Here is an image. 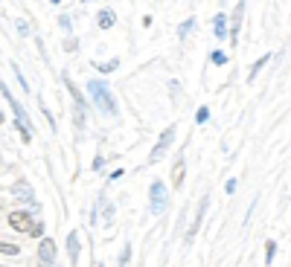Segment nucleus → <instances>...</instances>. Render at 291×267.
Instances as JSON below:
<instances>
[{
    "instance_id": "nucleus-1",
    "label": "nucleus",
    "mask_w": 291,
    "mask_h": 267,
    "mask_svg": "<svg viewBox=\"0 0 291 267\" xmlns=\"http://www.w3.org/2000/svg\"><path fill=\"white\" fill-rule=\"evenodd\" d=\"M0 93L6 96L12 114H15V125H18V131H21V139L29 145V142H32V119H29V114H26V111H23V104L12 96V90H9V84H6V81H0Z\"/></svg>"
},
{
    "instance_id": "nucleus-2",
    "label": "nucleus",
    "mask_w": 291,
    "mask_h": 267,
    "mask_svg": "<svg viewBox=\"0 0 291 267\" xmlns=\"http://www.w3.org/2000/svg\"><path fill=\"white\" fill-rule=\"evenodd\" d=\"M88 93H91L93 104H96V111H99L102 116H116L114 93H111V87H108L102 79H91V81H88Z\"/></svg>"
},
{
    "instance_id": "nucleus-3",
    "label": "nucleus",
    "mask_w": 291,
    "mask_h": 267,
    "mask_svg": "<svg viewBox=\"0 0 291 267\" xmlns=\"http://www.w3.org/2000/svg\"><path fill=\"white\" fill-rule=\"evenodd\" d=\"M166 203H169L166 183H163V180H154L151 189H149V209H151V215H163V212H166Z\"/></svg>"
},
{
    "instance_id": "nucleus-4",
    "label": "nucleus",
    "mask_w": 291,
    "mask_h": 267,
    "mask_svg": "<svg viewBox=\"0 0 291 267\" xmlns=\"http://www.w3.org/2000/svg\"><path fill=\"white\" fill-rule=\"evenodd\" d=\"M175 134H178V128L169 125V128L160 134V137H157V142H154V148H151V154H149V163H157V160H163V157H166L169 145L175 142Z\"/></svg>"
},
{
    "instance_id": "nucleus-5",
    "label": "nucleus",
    "mask_w": 291,
    "mask_h": 267,
    "mask_svg": "<svg viewBox=\"0 0 291 267\" xmlns=\"http://www.w3.org/2000/svg\"><path fill=\"white\" fill-rule=\"evenodd\" d=\"M32 212L29 209H15V212H9V227L15 232H23V235H29V230H32Z\"/></svg>"
},
{
    "instance_id": "nucleus-6",
    "label": "nucleus",
    "mask_w": 291,
    "mask_h": 267,
    "mask_svg": "<svg viewBox=\"0 0 291 267\" xmlns=\"http://www.w3.org/2000/svg\"><path fill=\"white\" fill-rule=\"evenodd\" d=\"M242 18H244V0L236 3V9H233L230 21H227V38H230V44L239 41V29H242Z\"/></svg>"
},
{
    "instance_id": "nucleus-7",
    "label": "nucleus",
    "mask_w": 291,
    "mask_h": 267,
    "mask_svg": "<svg viewBox=\"0 0 291 267\" xmlns=\"http://www.w3.org/2000/svg\"><path fill=\"white\" fill-rule=\"evenodd\" d=\"M35 255H38V264L41 267H53V261H56V241L53 238H41Z\"/></svg>"
},
{
    "instance_id": "nucleus-8",
    "label": "nucleus",
    "mask_w": 291,
    "mask_h": 267,
    "mask_svg": "<svg viewBox=\"0 0 291 267\" xmlns=\"http://www.w3.org/2000/svg\"><path fill=\"white\" fill-rule=\"evenodd\" d=\"M12 195L18 197V200H23V203H32V206H38V197H35V189L26 180H15L12 183Z\"/></svg>"
},
{
    "instance_id": "nucleus-9",
    "label": "nucleus",
    "mask_w": 291,
    "mask_h": 267,
    "mask_svg": "<svg viewBox=\"0 0 291 267\" xmlns=\"http://www.w3.org/2000/svg\"><path fill=\"white\" fill-rule=\"evenodd\" d=\"M207 203H210V197L204 195L201 197V206H198V212H195V218H192V227H189V232H186V244H192L195 232L201 230V221H204V209H207Z\"/></svg>"
},
{
    "instance_id": "nucleus-10",
    "label": "nucleus",
    "mask_w": 291,
    "mask_h": 267,
    "mask_svg": "<svg viewBox=\"0 0 291 267\" xmlns=\"http://www.w3.org/2000/svg\"><path fill=\"white\" fill-rule=\"evenodd\" d=\"M184 174H186V160H184V154L175 160V166H172V186L175 189H181L184 186Z\"/></svg>"
},
{
    "instance_id": "nucleus-11",
    "label": "nucleus",
    "mask_w": 291,
    "mask_h": 267,
    "mask_svg": "<svg viewBox=\"0 0 291 267\" xmlns=\"http://www.w3.org/2000/svg\"><path fill=\"white\" fill-rule=\"evenodd\" d=\"M67 255L73 267L79 264V232H67Z\"/></svg>"
},
{
    "instance_id": "nucleus-12",
    "label": "nucleus",
    "mask_w": 291,
    "mask_h": 267,
    "mask_svg": "<svg viewBox=\"0 0 291 267\" xmlns=\"http://www.w3.org/2000/svg\"><path fill=\"white\" fill-rule=\"evenodd\" d=\"M213 35H216L219 41L227 38V15H224V12H219V15L213 18Z\"/></svg>"
},
{
    "instance_id": "nucleus-13",
    "label": "nucleus",
    "mask_w": 291,
    "mask_h": 267,
    "mask_svg": "<svg viewBox=\"0 0 291 267\" xmlns=\"http://www.w3.org/2000/svg\"><path fill=\"white\" fill-rule=\"evenodd\" d=\"M96 23L102 26V29H111L116 23V15H114V9H99V15H96Z\"/></svg>"
},
{
    "instance_id": "nucleus-14",
    "label": "nucleus",
    "mask_w": 291,
    "mask_h": 267,
    "mask_svg": "<svg viewBox=\"0 0 291 267\" xmlns=\"http://www.w3.org/2000/svg\"><path fill=\"white\" fill-rule=\"evenodd\" d=\"M268 61H271V52H268V56H262V58H259V61H256V64H254V67H251V73H247V81H254L256 76H259V70L265 67Z\"/></svg>"
},
{
    "instance_id": "nucleus-15",
    "label": "nucleus",
    "mask_w": 291,
    "mask_h": 267,
    "mask_svg": "<svg viewBox=\"0 0 291 267\" xmlns=\"http://www.w3.org/2000/svg\"><path fill=\"white\" fill-rule=\"evenodd\" d=\"M192 29H195V18H186V21L178 26V38H186V35L192 32Z\"/></svg>"
},
{
    "instance_id": "nucleus-16",
    "label": "nucleus",
    "mask_w": 291,
    "mask_h": 267,
    "mask_svg": "<svg viewBox=\"0 0 291 267\" xmlns=\"http://www.w3.org/2000/svg\"><path fill=\"white\" fill-rule=\"evenodd\" d=\"M0 255H21V247L9 241H0Z\"/></svg>"
},
{
    "instance_id": "nucleus-17",
    "label": "nucleus",
    "mask_w": 291,
    "mask_h": 267,
    "mask_svg": "<svg viewBox=\"0 0 291 267\" xmlns=\"http://www.w3.org/2000/svg\"><path fill=\"white\" fill-rule=\"evenodd\" d=\"M210 61H213L216 67H224V64H227V52H221V49H216V52L210 56Z\"/></svg>"
},
{
    "instance_id": "nucleus-18",
    "label": "nucleus",
    "mask_w": 291,
    "mask_h": 267,
    "mask_svg": "<svg viewBox=\"0 0 291 267\" xmlns=\"http://www.w3.org/2000/svg\"><path fill=\"white\" fill-rule=\"evenodd\" d=\"M116 67H119V58H111L108 64H96V70H99V73H114Z\"/></svg>"
},
{
    "instance_id": "nucleus-19",
    "label": "nucleus",
    "mask_w": 291,
    "mask_h": 267,
    "mask_svg": "<svg viewBox=\"0 0 291 267\" xmlns=\"http://www.w3.org/2000/svg\"><path fill=\"white\" fill-rule=\"evenodd\" d=\"M274 253H277V241H265V264L274 261Z\"/></svg>"
},
{
    "instance_id": "nucleus-20",
    "label": "nucleus",
    "mask_w": 291,
    "mask_h": 267,
    "mask_svg": "<svg viewBox=\"0 0 291 267\" xmlns=\"http://www.w3.org/2000/svg\"><path fill=\"white\" fill-rule=\"evenodd\" d=\"M131 264V244L122 247V253H119V267H128Z\"/></svg>"
},
{
    "instance_id": "nucleus-21",
    "label": "nucleus",
    "mask_w": 291,
    "mask_h": 267,
    "mask_svg": "<svg viewBox=\"0 0 291 267\" xmlns=\"http://www.w3.org/2000/svg\"><path fill=\"white\" fill-rule=\"evenodd\" d=\"M207 119H210V108H207V104H204V108H198V114H195V122H198V125H204Z\"/></svg>"
},
{
    "instance_id": "nucleus-22",
    "label": "nucleus",
    "mask_w": 291,
    "mask_h": 267,
    "mask_svg": "<svg viewBox=\"0 0 291 267\" xmlns=\"http://www.w3.org/2000/svg\"><path fill=\"white\" fill-rule=\"evenodd\" d=\"M29 235H32V238H41V235H44V224H41V221H35L32 230H29Z\"/></svg>"
},
{
    "instance_id": "nucleus-23",
    "label": "nucleus",
    "mask_w": 291,
    "mask_h": 267,
    "mask_svg": "<svg viewBox=\"0 0 291 267\" xmlns=\"http://www.w3.org/2000/svg\"><path fill=\"white\" fill-rule=\"evenodd\" d=\"M58 26H61L64 32H70V26H73V23H70V15H58Z\"/></svg>"
},
{
    "instance_id": "nucleus-24",
    "label": "nucleus",
    "mask_w": 291,
    "mask_h": 267,
    "mask_svg": "<svg viewBox=\"0 0 291 267\" xmlns=\"http://www.w3.org/2000/svg\"><path fill=\"white\" fill-rule=\"evenodd\" d=\"M64 49H67V52H76V49H79V41H76V38H67V41H64Z\"/></svg>"
},
{
    "instance_id": "nucleus-25",
    "label": "nucleus",
    "mask_w": 291,
    "mask_h": 267,
    "mask_svg": "<svg viewBox=\"0 0 291 267\" xmlns=\"http://www.w3.org/2000/svg\"><path fill=\"white\" fill-rule=\"evenodd\" d=\"M236 186H239V180H236V177H230V180L224 183V192H227V195H233V192H236Z\"/></svg>"
},
{
    "instance_id": "nucleus-26",
    "label": "nucleus",
    "mask_w": 291,
    "mask_h": 267,
    "mask_svg": "<svg viewBox=\"0 0 291 267\" xmlns=\"http://www.w3.org/2000/svg\"><path fill=\"white\" fill-rule=\"evenodd\" d=\"M12 70H15V76H18V81H21L23 93H29V84H26V79H23V76H21V70H18V67H12Z\"/></svg>"
},
{
    "instance_id": "nucleus-27",
    "label": "nucleus",
    "mask_w": 291,
    "mask_h": 267,
    "mask_svg": "<svg viewBox=\"0 0 291 267\" xmlns=\"http://www.w3.org/2000/svg\"><path fill=\"white\" fill-rule=\"evenodd\" d=\"M111 218H114V206L108 203V206H105V224H111Z\"/></svg>"
},
{
    "instance_id": "nucleus-28",
    "label": "nucleus",
    "mask_w": 291,
    "mask_h": 267,
    "mask_svg": "<svg viewBox=\"0 0 291 267\" xmlns=\"http://www.w3.org/2000/svg\"><path fill=\"white\" fill-rule=\"evenodd\" d=\"M18 32H21V35H29V26H26V21H18Z\"/></svg>"
},
{
    "instance_id": "nucleus-29",
    "label": "nucleus",
    "mask_w": 291,
    "mask_h": 267,
    "mask_svg": "<svg viewBox=\"0 0 291 267\" xmlns=\"http://www.w3.org/2000/svg\"><path fill=\"white\" fill-rule=\"evenodd\" d=\"M0 125H3V111H0Z\"/></svg>"
},
{
    "instance_id": "nucleus-30",
    "label": "nucleus",
    "mask_w": 291,
    "mask_h": 267,
    "mask_svg": "<svg viewBox=\"0 0 291 267\" xmlns=\"http://www.w3.org/2000/svg\"><path fill=\"white\" fill-rule=\"evenodd\" d=\"M50 3H56V6H58V3H61V0H50Z\"/></svg>"
},
{
    "instance_id": "nucleus-31",
    "label": "nucleus",
    "mask_w": 291,
    "mask_h": 267,
    "mask_svg": "<svg viewBox=\"0 0 291 267\" xmlns=\"http://www.w3.org/2000/svg\"><path fill=\"white\" fill-rule=\"evenodd\" d=\"M96 267H105V264H96Z\"/></svg>"
}]
</instances>
